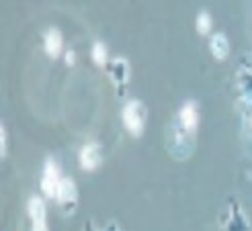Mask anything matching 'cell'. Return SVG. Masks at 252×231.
I'll return each mask as SVG.
<instances>
[{
    "instance_id": "6da1fadb",
    "label": "cell",
    "mask_w": 252,
    "mask_h": 231,
    "mask_svg": "<svg viewBox=\"0 0 252 231\" xmlns=\"http://www.w3.org/2000/svg\"><path fill=\"white\" fill-rule=\"evenodd\" d=\"M121 117H123V125L127 127V131L131 135H142L144 131V107L140 105L137 100H131L127 102V105L123 107V113H121Z\"/></svg>"
},
{
    "instance_id": "9c48e42d",
    "label": "cell",
    "mask_w": 252,
    "mask_h": 231,
    "mask_svg": "<svg viewBox=\"0 0 252 231\" xmlns=\"http://www.w3.org/2000/svg\"><path fill=\"white\" fill-rule=\"evenodd\" d=\"M209 29H211V17L207 15V12H201V15L197 17V31L201 35H205V33H209Z\"/></svg>"
},
{
    "instance_id": "8992f818",
    "label": "cell",
    "mask_w": 252,
    "mask_h": 231,
    "mask_svg": "<svg viewBox=\"0 0 252 231\" xmlns=\"http://www.w3.org/2000/svg\"><path fill=\"white\" fill-rule=\"evenodd\" d=\"M211 54L216 56L218 59H225L230 54V45H228V39H225V35L218 33V35H213V39H211Z\"/></svg>"
},
{
    "instance_id": "30bf717a",
    "label": "cell",
    "mask_w": 252,
    "mask_h": 231,
    "mask_svg": "<svg viewBox=\"0 0 252 231\" xmlns=\"http://www.w3.org/2000/svg\"><path fill=\"white\" fill-rule=\"evenodd\" d=\"M93 59L98 63V66H103V63L107 61V51H105L103 43H94V47H93Z\"/></svg>"
},
{
    "instance_id": "3957f363",
    "label": "cell",
    "mask_w": 252,
    "mask_h": 231,
    "mask_svg": "<svg viewBox=\"0 0 252 231\" xmlns=\"http://www.w3.org/2000/svg\"><path fill=\"white\" fill-rule=\"evenodd\" d=\"M179 121H181L183 129L187 133H195L197 125H199V111H197L195 102H187V105H183V109L179 113Z\"/></svg>"
},
{
    "instance_id": "7a4b0ae2",
    "label": "cell",
    "mask_w": 252,
    "mask_h": 231,
    "mask_svg": "<svg viewBox=\"0 0 252 231\" xmlns=\"http://www.w3.org/2000/svg\"><path fill=\"white\" fill-rule=\"evenodd\" d=\"M60 180H62V178L58 176L56 164H54V162H47V164H45V170H43V178H41V190L45 192L47 197H54V199H56Z\"/></svg>"
},
{
    "instance_id": "277c9868",
    "label": "cell",
    "mask_w": 252,
    "mask_h": 231,
    "mask_svg": "<svg viewBox=\"0 0 252 231\" xmlns=\"http://www.w3.org/2000/svg\"><path fill=\"white\" fill-rule=\"evenodd\" d=\"M80 164L84 170H94L100 164V147L96 144H88L80 151Z\"/></svg>"
},
{
    "instance_id": "ba28073f",
    "label": "cell",
    "mask_w": 252,
    "mask_h": 231,
    "mask_svg": "<svg viewBox=\"0 0 252 231\" xmlns=\"http://www.w3.org/2000/svg\"><path fill=\"white\" fill-rule=\"evenodd\" d=\"M60 49H62V35H60V31L49 29L45 33V51L52 58H56L60 54Z\"/></svg>"
},
{
    "instance_id": "5b68a950",
    "label": "cell",
    "mask_w": 252,
    "mask_h": 231,
    "mask_svg": "<svg viewBox=\"0 0 252 231\" xmlns=\"http://www.w3.org/2000/svg\"><path fill=\"white\" fill-rule=\"evenodd\" d=\"M56 199H58L60 202H70V201L76 199V186H74V182L68 180V178H62L60 184H58Z\"/></svg>"
},
{
    "instance_id": "52a82bcc",
    "label": "cell",
    "mask_w": 252,
    "mask_h": 231,
    "mask_svg": "<svg viewBox=\"0 0 252 231\" xmlns=\"http://www.w3.org/2000/svg\"><path fill=\"white\" fill-rule=\"evenodd\" d=\"M29 215H31V219H33V225L45 223V204H43L41 199L33 197L29 201Z\"/></svg>"
}]
</instances>
